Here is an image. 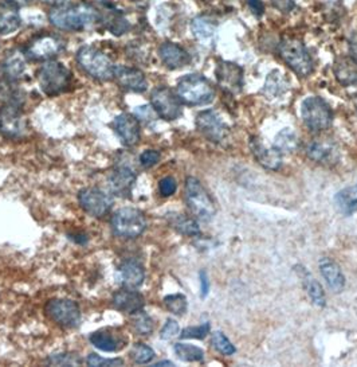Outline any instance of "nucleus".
Masks as SVG:
<instances>
[{
    "label": "nucleus",
    "mask_w": 357,
    "mask_h": 367,
    "mask_svg": "<svg viewBox=\"0 0 357 367\" xmlns=\"http://www.w3.org/2000/svg\"><path fill=\"white\" fill-rule=\"evenodd\" d=\"M49 18L51 23L60 30L81 31L98 19V13L86 4H67L54 7Z\"/></svg>",
    "instance_id": "nucleus-1"
},
{
    "label": "nucleus",
    "mask_w": 357,
    "mask_h": 367,
    "mask_svg": "<svg viewBox=\"0 0 357 367\" xmlns=\"http://www.w3.org/2000/svg\"><path fill=\"white\" fill-rule=\"evenodd\" d=\"M176 94L186 105L198 106L211 104L215 99V89L200 75H187L178 80Z\"/></svg>",
    "instance_id": "nucleus-2"
},
{
    "label": "nucleus",
    "mask_w": 357,
    "mask_h": 367,
    "mask_svg": "<svg viewBox=\"0 0 357 367\" xmlns=\"http://www.w3.org/2000/svg\"><path fill=\"white\" fill-rule=\"evenodd\" d=\"M76 62L90 77L100 81L115 78V65L103 51L94 46H82L76 51Z\"/></svg>",
    "instance_id": "nucleus-3"
},
{
    "label": "nucleus",
    "mask_w": 357,
    "mask_h": 367,
    "mask_svg": "<svg viewBox=\"0 0 357 367\" xmlns=\"http://www.w3.org/2000/svg\"><path fill=\"white\" fill-rule=\"evenodd\" d=\"M72 73L64 64L49 60L39 67L38 82L40 90L49 96L55 97L62 94L72 85Z\"/></svg>",
    "instance_id": "nucleus-4"
},
{
    "label": "nucleus",
    "mask_w": 357,
    "mask_h": 367,
    "mask_svg": "<svg viewBox=\"0 0 357 367\" xmlns=\"http://www.w3.org/2000/svg\"><path fill=\"white\" fill-rule=\"evenodd\" d=\"M278 53L282 61L288 65L297 76L309 77L313 73V60L302 40L294 37H286L282 39Z\"/></svg>",
    "instance_id": "nucleus-5"
},
{
    "label": "nucleus",
    "mask_w": 357,
    "mask_h": 367,
    "mask_svg": "<svg viewBox=\"0 0 357 367\" xmlns=\"http://www.w3.org/2000/svg\"><path fill=\"white\" fill-rule=\"evenodd\" d=\"M110 226L115 237L135 240L144 234V231L148 228V221L139 209L123 207L112 216Z\"/></svg>",
    "instance_id": "nucleus-6"
},
{
    "label": "nucleus",
    "mask_w": 357,
    "mask_h": 367,
    "mask_svg": "<svg viewBox=\"0 0 357 367\" xmlns=\"http://www.w3.org/2000/svg\"><path fill=\"white\" fill-rule=\"evenodd\" d=\"M186 202L192 214L203 222L212 221L217 214L215 202L204 189L200 180L195 177L186 179Z\"/></svg>",
    "instance_id": "nucleus-7"
},
{
    "label": "nucleus",
    "mask_w": 357,
    "mask_h": 367,
    "mask_svg": "<svg viewBox=\"0 0 357 367\" xmlns=\"http://www.w3.org/2000/svg\"><path fill=\"white\" fill-rule=\"evenodd\" d=\"M302 120L312 132H322L333 123V111L329 104L319 96L307 97L301 108Z\"/></svg>",
    "instance_id": "nucleus-8"
},
{
    "label": "nucleus",
    "mask_w": 357,
    "mask_h": 367,
    "mask_svg": "<svg viewBox=\"0 0 357 367\" xmlns=\"http://www.w3.org/2000/svg\"><path fill=\"white\" fill-rule=\"evenodd\" d=\"M45 312L64 329L78 327L82 319L79 305L70 299H52L45 305Z\"/></svg>",
    "instance_id": "nucleus-9"
},
{
    "label": "nucleus",
    "mask_w": 357,
    "mask_h": 367,
    "mask_svg": "<svg viewBox=\"0 0 357 367\" xmlns=\"http://www.w3.org/2000/svg\"><path fill=\"white\" fill-rule=\"evenodd\" d=\"M27 132V121L19 105L8 102L0 108V133L7 139H21Z\"/></svg>",
    "instance_id": "nucleus-10"
},
{
    "label": "nucleus",
    "mask_w": 357,
    "mask_h": 367,
    "mask_svg": "<svg viewBox=\"0 0 357 367\" xmlns=\"http://www.w3.org/2000/svg\"><path fill=\"white\" fill-rule=\"evenodd\" d=\"M78 202L85 213L96 218L106 216L115 204L113 198L108 192L97 187H86L79 191Z\"/></svg>",
    "instance_id": "nucleus-11"
},
{
    "label": "nucleus",
    "mask_w": 357,
    "mask_h": 367,
    "mask_svg": "<svg viewBox=\"0 0 357 367\" xmlns=\"http://www.w3.org/2000/svg\"><path fill=\"white\" fill-rule=\"evenodd\" d=\"M151 104L153 111L166 121L176 120L183 114L181 102L178 94L166 87L153 89L151 93Z\"/></svg>",
    "instance_id": "nucleus-12"
},
{
    "label": "nucleus",
    "mask_w": 357,
    "mask_h": 367,
    "mask_svg": "<svg viewBox=\"0 0 357 367\" xmlns=\"http://www.w3.org/2000/svg\"><path fill=\"white\" fill-rule=\"evenodd\" d=\"M64 42L54 34H39L26 48V55L33 61H49L64 50Z\"/></svg>",
    "instance_id": "nucleus-13"
},
{
    "label": "nucleus",
    "mask_w": 357,
    "mask_h": 367,
    "mask_svg": "<svg viewBox=\"0 0 357 367\" xmlns=\"http://www.w3.org/2000/svg\"><path fill=\"white\" fill-rule=\"evenodd\" d=\"M196 128L204 138L212 143H222L229 136V128L215 111H203L196 116Z\"/></svg>",
    "instance_id": "nucleus-14"
},
{
    "label": "nucleus",
    "mask_w": 357,
    "mask_h": 367,
    "mask_svg": "<svg viewBox=\"0 0 357 367\" xmlns=\"http://www.w3.org/2000/svg\"><path fill=\"white\" fill-rule=\"evenodd\" d=\"M217 80L220 89L229 94H238L243 89V69L239 65L230 61H219Z\"/></svg>",
    "instance_id": "nucleus-15"
},
{
    "label": "nucleus",
    "mask_w": 357,
    "mask_h": 367,
    "mask_svg": "<svg viewBox=\"0 0 357 367\" xmlns=\"http://www.w3.org/2000/svg\"><path fill=\"white\" fill-rule=\"evenodd\" d=\"M117 84L125 90L135 93H144L148 89L147 77L136 67L128 66H115V78Z\"/></svg>",
    "instance_id": "nucleus-16"
},
{
    "label": "nucleus",
    "mask_w": 357,
    "mask_h": 367,
    "mask_svg": "<svg viewBox=\"0 0 357 367\" xmlns=\"http://www.w3.org/2000/svg\"><path fill=\"white\" fill-rule=\"evenodd\" d=\"M117 136L127 147H133L140 140V123L133 114H118L113 121Z\"/></svg>",
    "instance_id": "nucleus-17"
},
{
    "label": "nucleus",
    "mask_w": 357,
    "mask_h": 367,
    "mask_svg": "<svg viewBox=\"0 0 357 367\" xmlns=\"http://www.w3.org/2000/svg\"><path fill=\"white\" fill-rule=\"evenodd\" d=\"M112 304L117 311L133 315L144 308L145 302L140 292L136 291L135 288L124 287L123 290L115 292L113 295Z\"/></svg>",
    "instance_id": "nucleus-18"
},
{
    "label": "nucleus",
    "mask_w": 357,
    "mask_h": 367,
    "mask_svg": "<svg viewBox=\"0 0 357 367\" xmlns=\"http://www.w3.org/2000/svg\"><path fill=\"white\" fill-rule=\"evenodd\" d=\"M136 179L137 177L130 167L120 165L109 175V187L117 197L128 198L130 197Z\"/></svg>",
    "instance_id": "nucleus-19"
},
{
    "label": "nucleus",
    "mask_w": 357,
    "mask_h": 367,
    "mask_svg": "<svg viewBox=\"0 0 357 367\" xmlns=\"http://www.w3.org/2000/svg\"><path fill=\"white\" fill-rule=\"evenodd\" d=\"M159 57L162 62L172 70L184 67L191 61V57L187 50L174 42H164L159 49Z\"/></svg>",
    "instance_id": "nucleus-20"
},
{
    "label": "nucleus",
    "mask_w": 357,
    "mask_h": 367,
    "mask_svg": "<svg viewBox=\"0 0 357 367\" xmlns=\"http://www.w3.org/2000/svg\"><path fill=\"white\" fill-rule=\"evenodd\" d=\"M250 148L256 162L268 170H280L282 165V153L276 148H268L258 138H251Z\"/></svg>",
    "instance_id": "nucleus-21"
},
{
    "label": "nucleus",
    "mask_w": 357,
    "mask_h": 367,
    "mask_svg": "<svg viewBox=\"0 0 357 367\" xmlns=\"http://www.w3.org/2000/svg\"><path fill=\"white\" fill-rule=\"evenodd\" d=\"M118 279L124 287L137 288L144 283L145 269L139 261L129 258L118 266Z\"/></svg>",
    "instance_id": "nucleus-22"
},
{
    "label": "nucleus",
    "mask_w": 357,
    "mask_h": 367,
    "mask_svg": "<svg viewBox=\"0 0 357 367\" xmlns=\"http://www.w3.org/2000/svg\"><path fill=\"white\" fill-rule=\"evenodd\" d=\"M89 341L96 349L103 353L120 351L127 343L121 335L112 332L110 329H100L93 332L89 336Z\"/></svg>",
    "instance_id": "nucleus-23"
},
{
    "label": "nucleus",
    "mask_w": 357,
    "mask_h": 367,
    "mask_svg": "<svg viewBox=\"0 0 357 367\" xmlns=\"http://www.w3.org/2000/svg\"><path fill=\"white\" fill-rule=\"evenodd\" d=\"M319 272H321L322 278L325 279L332 291L334 293H341L344 291L345 278L340 266L328 257H322L319 260Z\"/></svg>",
    "instance_id": "nucleus-24"
},
{
    "label": "nucleus",
    "mask_w": 357,
    "mask_h": 367,
    "mask_svg": "<svg viewBox=\"0 0 357 367\" xmlns=\"http://www.w3.org/2000/svg\"><path fill=\"white\" fill-rule=\"evenodd\" d=\"M22 25L18 6L11 1L0 4V35H8L15 33Z\"/></svg>",
    "instance_id": "nucleus-25"
},
{
    "label": "nucleus",
    "mask_w": 357,
    "mask_h": 367,
    "mask_svg": "<svg viewBox=\"0 0 357 367\" xmlns=\"http://www.w3.org/2000/svg\"><path fill=\"white\" fill-rule=\"evenodd\" d=\"M334 77L336 80L344 85L352 87L357 84V64L351 57H339L334 62Z\"/></svg>",
    "instance_id": "nucleus-26"
},
{
    "label": "nucleus",
    "mask_w": 357,
    "mask_h": 367,
    "mask_svg": "<svg viewBox=\"0 0 357 367\" xmlns=\"http://www.w3.org/2000/svg\"><path fill=\"white\" fill-rule=\"evenodd\" d=\"M295 270L297 273L300 275V278L302 279V284H304V288H305L307 296L310 297L312 303L314 305H317L319 308H324L325 307V293L324 290L321 287L317 280L314 279L307 270H306L305 266L297 265L295 266Z\"/></svg>",
    "instance_id": "nucleus-27"
},
{
    "label": "nucleus",
    "mask_w": 357,
    "mask_h": 367,
    "mask_svg": "<svg viewBox=\"0 0 357 367\" xmlns=\"http://www.w3.org/2000/svg\"><path fill=\"white\" fill-rule=\"evenodd\" d=\"M306 153L312 160L321 163V165H334L339 160L337 148L329 143L314 141L307 147Z\"/></svg>",
    "instance_id": "nucleus-28"
},
{
    "label": "nucleus",
    "mask_w": 357,
    "mask_h": 367,
    "mask_svg": "<svg viewBox=\"0 0 357 367\" xmlns=\"http://www.w3.org/2000/svg\"><path fill=\"white\" fill-rule=\"evenodd\" d=\"M191 31L195 38L202 42H210L217 35V22L207 15H199L192 21Z\"/></svg>",
    "instance_id": "nucleus-29"
},
{
    "label": "nucleus",
    "mask_w": 357,
    "mask_h": 367,
    "mask_svg": "<svg viewBox=\"0 0 357 367\" xmlns=\"http://www.w3.org/2000/svg\"><path fill=\"white\" fill-rule=\"evenodd\" d=\"M26 70L25 54L21 51H11L8 53L4 64H3V72L4 77L8 81H18L23 76Z\"/></svg>",
    "instance_id": "nucleus-30"
},
{
    "label": "nucleus",
    "mask_w": 357,
    "mask_h": 367,
    "mask_svg": "<svg viewBox=\"0 0 357 367\" xmlns=\"http://www.w3.org/2000/svg\"><path fill=\"white\" fill-rule=\"evenodd\" d=\"M334 203L339 212L345 216H352L357 212V185L339 191L334 197Z\"/></svg>",
    "instance_id": "nucleus-31"
},
{
    "label": "nucleus",
    "mask_w": 357,
    "mask_h": 367,
    "mask_svg": "<svg viewBox=\"0 0 357 367\" xmlns=\"http://www.w3.org/2000/svg\"><path fill=\"white\" fill-rule=\"evenodd\" d=\"M288 87H289V82L286 77L283 76L280 70H273L271 73H268L262 93L268 99H276V97H280V94H283Z\"/></svg>",
    "instance_id": "nucleus-32"
},
{
    "label": "nucleus",
    "mask_w": 357,
    "mask_h": 367,
    "mask_svg": "<svg viewBox=\"0 0 357 367\" xmlns=\"http://www.w3.org/2000/svg\"><path fill=\"white\" fill-rule=\"evenodd\" d=\"M168 222L172 228L183 236L195 237L200 234V229L196 224V221L184 214H168Z\"/></svg>",
    "instance_id": "nucleus-33"
},
{
    "label": "nucleus",
    "mask_w": 357,
    "mask_h": 367,
    "mask_svg": "<svg viewBox=\"0 0 357 367\" xmlns=\"http://www.w3.org/2000/svg\"><path fill=\"white\" fill-rule=\"evenodd\" d=\"M105 26L106 28L113 34V35H123L125 34L129 28L125 16L123 15L121 11L112 9V7H106L105 10Z\"/></svg>",
    "instance_id": "nucleus-34"
},
{
    "label": "nucleus",
    "mask_w": 357,
    "mask_h": 367,
    "mask_svg": "<svg viewBox=\"0 0 357 367\" xmlns=\"http://www.w3.org/2000/svg\"><path fill=\"white\" fill-rule=\"evenodd\" d=\"M297 147H298V139L290 128H283L274 138L273 148H276L280 153H290L295 151Z\"/></svg>",
    "instance_id": "nucleus-35"
},
{
    "label": "nucleus",
    "mask_w": 357,
    "mask_h": 367,
    "mask_svg": "<svg viewBox=\"0 0 357 367\" xmlns=\"http://www.w3.org/2000/svg\"><path fill=\"white\" fill-rule=\"evenodd\" d=\"M174 351L178 355V359L184 362H202L204 359L203 350L193 344L176 343L174 346Z\"/></svg>",
    "instance_id": "nucleus-36"
},
{
    "label": "nucleus",
    "mask_w": 357,
    "mask_h": 367,
    "mask_svg": "<svg viewBox=\"0 0 357 367\" xmlns=\"http://www.w3.org/2000/svg\"><path fill=\"white\" fill-rule=\"evenodd\" d=\"M130 358L137 365H148L154 358V351L145 343H136L130 350Z\"/></svg>",
    "instance_id": "nucleus-37"
},
{
    "label": "nucleus",
    "mask_w": 357,
    "mask_h": 367,
    "mask_svg": "<svg viewBox=\"0 0 357 367\" xmlns=\"http://www.w3.org/2000/svg\"><path fill=\"white\" fill-rule=\"evenodd\" d=\"M164 305L166 310L174 314V315H183L187 311V297L181 293H175V295H168L164 297Z\"/></svg>",
    "instance_id": "nucleus-38"
},
{
    "label": "nucleus",
    "mask_w": 357,
    "mask_h": 367,
    "mask_svg": "<svg viewBox=\"0 0 357 367\" xmlns=\"http://www.w3.org/2000/svg\"><path fill=\"white\" fill-rule=\"evenodd\" d=\"M135 317L132 320V324H133V329L139 334V335H151L152 334L153 329H154V324H153L152 317L149 315H147L142 310L133 314Z\"/></svg>",
    "instance_id": "nucleus-39"
},
{
    "label": "nucleus",
    "mask_w": 357,
    "mask_h": 367,
    "mask_svg": "<svg viewBox=\"0 0 357 367\" xmlns=\"http://www.w3.org/2000/svg\"><path fill=\"white\" fill-rule=\"evenodd\" d=\"M211 343H212L214 349H215L217 351H219L220 354L227 355V356H229V355L235 354V351H237V349L234 347V344L230 342L229 338H227L223 332H220V331H217V332L212 334Z\"/></svg>",
    "instance_id": "nucleus-40"
},
{
    "label": "nucleus",
    "mask_w": 357,
    "mask_h": 367,
    "mask_svg": "<svg viewBox=\"0 0 357 367\" xmlns=\"http://www.w3.org/2000/svg\"><path fill=\"white\" fill-rule=\"evenodd\" d=\"M86 363L90 367L124 366V361L121 358H102L98 354H90L86 358Z\"/></svg>",
    "instance_id": "nucleus-41"
},
{
    "label": "nucleus",
    "mask_w": 357,
    "mask_h": 367,
    "mask_svg": "<svg viewBox=\"0 0 357 367\" xmlns=\"http://www.w3.org/2000/svg\"><path fill=\"white\" fill-rule=\"evenodd\" d=\"M210 329H211L210 323H204L198 327H187L181 331L180 338L181 339H204L207 336V334L210 332Z\"/></svg>",
    "instance_id": "nucleus-42"
},
{
    "label": "nucleus",
    "mask_w": 357,
    "mask_h": 367,
    "mask_svg": "<svg viewBox=\"0 0 357 367\" xmlns=\"http://www.w3.org/2000/svg\"><path fill=\"white\" fill-rule=\"evenodd\" d=\"M49 363L58 365V366H73L81 363V358L76 354L52 355L49 358Z\"/></svg>",
    "instance_id": "nucleus-43"
},
{
    "label": "nucleus",
    "mask_w": 357,
    "mask_h": 367,
    "mask_svg": "<svg viewBox=\"0 0 357 367\" xmlns=\"http://www.w3.org/2000/svg\"><path fill=\"white\" fill-rule=\"evenodd\" d=\"M178 190V183L172 177H163L159 182V191L163 197H171Z\"/></svg>",
    "instance_id": "nucleus-44"
},
{
    "label": "nucleus",
    "mask_w": 357,
    "mask_h": 367,
    "mask_svg": "<svg viewBox=\"0 0 357 367\" xmlns=\"http://www.w3.org/2000/svg\"><path fill=\"white\" fill-rule=\"evenodd\" d=\"M178 331H180V327H178V322L174 320V319H168L164 327L162 329L160 338L163 341H171L172 338H175L178 335Z\"/></svg>",
    "instance_id": "nucleus-45"
},
{
    "label": "nucleus",
    "mask_w": 357,
    "mask_h": 367,
    "mask_svg": "<svg viewBox=\"0 0 357 367\" xmlns=\"http://www.w3.org/2000/svg\"><path fill=\"white\" fill-rule=\"evenodd\" d=\"M160 158H162L160 152L156 151V150H147L140 155V165L144 168H151L159 163Z\"/></svg>",
    "instance_id": "nucleus-46"
},
{
    "label": "nucleus",
    "mask_w": 357,
    "mask_h": 367,
    "mask_svg": "<svg viewBox=\"0 0 357 367\" xmlns=\"http://www.w3.org/2000/svg\"><path fill=\"white\" fill-rule=\"evenodd\" d=\"M273 6L280 13H290L293 11L294 0H271Z\"/></svg>",
    "instance_id": "nucleus-47"
},
{
    "label": "nucleus",
    "mask_w": 357,
    "mask_h": 367,
    "mask_svg": "<svg viewBox=\"0 0 357 367\" xmlns=\"http://www.w3.org/2000/svg\"><path fill=\"white\" fill-rule=\"evenodd\" d=\"M246 3H247V6L250 7L251 13H254L256 18H261L264 15L265 7H264L262 0H246Z\"/></svg>",
    "instance_id": "nucleus-48"
},
{
    "label": "nucleus",
    "mask_w": 357,
    "mask_h": 367,
    "mask_svg": "<svg viewBox=\"0 0 357 367\" xmlns=\"http://www.w3.org/2000/svg\"><path fill=\"white\" fill-rule=\"evenodd\" d=\"M153 112H154V111L151 109L149 106H139V108L136 109V114H137L140 119H144L145 121H151V120H153V117H154Z\"/></svg>",
    "instance_id": "nucleus-49"
},
{
    "label": "nucleus",
    "mask_w": 357,
    "mask_h": 367,
    "mask_svg": "<svg viewBox=\"0 0 357 367\" xmlns=\"http://www.w3.org/2000/svg\"><path fill=\"white\" fill-rule=\"evenodd\" d=\"M349 57L357 64V33L349 38Z\"/></svg>",
    "instance_id": "nucleus-50"
},
{
    "label": "nucleus",
    "mask_w": 357,
    "mask_h": 367,
    "mask_svg": "<svg viewBox=\"0 0 357 367\" xmlns=\"http://www.w3.org/2000/svg\"><path fill=\"white\" fill-rule=\"evenodd\" d=\"M200 284H202V297H205L208 295V290H210V281H208V276L204 270H200Z\"/></svg>",
    "instance_id": "nucleus-51"
},
{
    "label": "nucleus",
    "mask_w": 357,
    "mask_h": 367,
    "mask_svg": "<svg viewBox=\"0 0 357 367\" xmlns=\"http://www.w3.org/2000/svg\"><path fill=\"white\" fill-rule=\"evenodd\" d=\"M8 1L13 3L15 6H25L27 3H30L31 0H8Z\"/></svg>",
    "instance_id": "nucleus-52"
},
{
    "label": "nucleus",
    "mask_w": 357,
    "mask_h": 367,
    "mask_svg": "<svg viewBox=\"0 0 357 367\" xmlns=\"http://www.w3.org/2000/svg\"><path fill=\"white\" fill-rule=\"evenodd\" d=\"M160 366H174V363L172 362H169V361H162V362H157L154 367H160Z\"/></svg>",
    "instance_id": "nucleus-53"
},
{
    "label": "nucleus",
    "mask_w": 357,
    "mask_h": 367,
    "mask_svg": "<svg viewBox=\"0 0 357 367\" xmlns=\"http://www.w3.org/2000/svg\"><path fill=\"white\" fill-rule=\"evenodd\" d=\"M43 3H47V4H57V3H60L61 0H42Z\"/></svg>",
    "instance_id": "nucleus-54"
},
{
    "label": "nucleus",
    "mask_w": 357,
    "mask_h": 367,
    "mask_svg": "<svg viewBox=\"0 0 357 367\" xmlns=\"http://www.w3.org/2000/svg\"><path fill=\"white\" fill-rule=\"evenodd\" d=\"M4 77V72H3V66L0 67V84H1V78Z\"/></svg>",
    "instance_id": "nucleus-55"
},
{
    "label": "nucleus",
    "mask_w": 357,
    "mask_h": 367,
    "mask_svg": "<svg viewBox=\"0 0 357 367\" xmlns=\"http://www.w3.org/2000/svg\"><path fill=\"white\" fill-rule=\"evenodd\" d=\"M136 1H137V0H136Z\"/></svg>",
    "instance_id": "nucleus-56"
}]
</instances>
